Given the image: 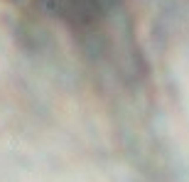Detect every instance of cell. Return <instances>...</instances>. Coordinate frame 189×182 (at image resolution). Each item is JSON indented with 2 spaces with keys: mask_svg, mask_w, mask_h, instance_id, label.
Masks as SVG:
<instances>
[{
  "mask_svg": "<svg viewBox=\"0 0 189 182\" xmlns=\"http://www.w3.org/2000/svg\"><path fill=\"white\" fill-rule=\"evenodd\" d=\"M39 10L52 12L54 17L71 25H81L88 20H96L108 8L111 0H32Z\"/></svg>",
  "mask_w": 189,
  "mask_h": 182,
  "instance_id": "obj_1",
  "label": "cell"
}]
</instances>
